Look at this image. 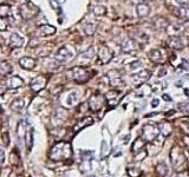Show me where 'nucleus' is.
Masks as SVG:
<instances>
[{"instance_id": "nucleus-23", "label": "nucleus", "mask_w": 189, "mask_h": 177, "mask_svg": "<svg viewBox=\"0 0 189 177\" xmlns=\"http://www.w3.org/2000/svg\"><path fill=\"white\" fill-rule=\"evenodd\" d=\"M12 72V66L9 62H0V76H9Z\"/></svg>"}, {"instance_id": "nucleus-35", "label": "nucleus", "mask_w": 189, "mask_h": 177, "mask_svg": "<svg viewBox=\"0 0 189 177\" xmlns=\"http://www.w3.org/2000/svg\"><path fill=\"white\" fill-rule=\"evenodd\" d=\"M5 163V150L2 146H0V167L4 165Z\"/></svg>"}, {"instance_id": "nucleus-28", "label": "nucleus", "mask_w": 189, "mask_h": 177, "mask_svg": "<svg viewBox=\"0 0 189 177\" xmlns=\"http://www.w3.org/2000/svg\"><path fill=\"white\" fill-rule=\"evenodd\" d=\"M9 159H11V164L13 167H18L20 164V155H19V152L16 149L9 154Z\"/></svg>"}, {"instance_id": "nucleus-10", "label": "nucleus", "mask_w": 189, "mask_h": 177, "mask_svg": "<svg viewBox=\"0 0 189 177\" xmlns=\"http://www.w3.org/2000/svg\"><path fill=\"white\" fill-rule=\"evenodd\" d=\"M46 83H47V78L46 77H44V76H38V77H36V78H33V79L31 80L30 88H31V90L33 92H39V91H42L43 88H45Z\"/></svg>"}, {"instance_id": "nucleus-27", "label": "nucleus", "mask_w": 189, "mask_h": 177, "mask_svg": "<svg viewBox=\"0 0 189 177\" xmlns=\"http://www.w3.org/2000/svg\"><path fill=\"white\" fill-rule=\"evenodd\" d=\"M136 12L138 14V17H145L149 14V6L145 5V4H138L136 6Z\"/></svg>"}, {"instance_id": "nucleus-22", "label": "nucleus", "mask_w": 189, "mask_h": 177, "mask_svg": "<svg viewBox=\"0 0 189 177\" xmlns=\"http://www.w3.org/2000/svg\"><path fill=\"white\" fill-rule=\"evenodd\" d=\"M38 33L40 35H50V34H54L56 33V28L51 25H43V26L39 27L38 30Z\"/></svg>"}, {"instance_id": "nucleus-36", "label": "nucleus", "mask_w": 189, "mask_h": 177, "mask_svg": "<svg viewBox=\"0 0 189 177\" xmlns=\"http://www.w3.org/2000/svg\"><path fill=\"white\" fill-rule=\"evenodd\" d=\"M6 28H7V23L2 18H0V30L1 31H5Z\"/></svg>"}, {"instance_id": "nucleus-26", "label": "nucleus", "mask_w": 189, "mask_h": 177, "mask_svg": "<svg viewBox=\"0 0 189 177\" xmlns=\"http://www.w3.org/2000/svg\"><path fill=\"white\" fill-rule=\"evenodd\" d=\"M176 14H177V17L181 18V19H183V20H188L189 21V7H186L184 5H182L181 7L177 9Z\"/></svg>"}, {"instance_id": "nucleus-2", "label": "nucleus", "mask_w": 189, "mask_h": 177, "mask_svg": "<svg viewBox=\"0 0 189 177\" xmlns=\"http://www.w3.org/2000/svg\"><path fill=\"white\" fill-rule=\"evenodd\" d=\"M79 102V92L77 90H69L67 92L62 93L59 96V103L60 106L65 109H70L78 104Z\"/></svg>"}, {"instance_id": "nucleus-30", "label": "nucleus", "mask_w": 189, "mask_h": 177, "mask_svg": "<svg viewBox=\"0 0 189 177\" xmlns=\"http://www.w3.org/2000/svg\"><path fill=\"white\" fill-rule=\"evenodd\" d=\"M156 172L160 177H164L168 174V168L164 163H160L157 167H156Z\"/></svg>"}, {"instance_id": "nucleus-5", "label": "nucleus", "mask_w": 189, "mask_h": 177, "mask_svg": "<svg viewBox=\"0 0 189 177\" xmlns=\"http://www.w3.org/2000/svg\"><path fill=\"white\" fill-rule=\"evenodd\" d=\"M170 158H171L173 165L176 169H179V171H180V169L182 168V167H184V164H186V156H184V154H183L180 149L174 148L170 152Z\"/></svg>"}, {"instance_id": "nucleus-15", "label": "nucleus", "mask_w": 189, "mask_h": 177, "mask_svg": "<svg viewBox=\"0 0 189 177\" xmlns=\"http://www.w3.org/2000/svg\"><path fill=\"white\" fill-rule=\"evenodd\" d=\"M92 123H93V119H92L91 117H85V118H83L82 121H79V122L76 123V125L73 126V132L75 133L79 132L82 129L89 126V125H91Z\"/></svg>"}, {"instance_id": "nucleus-41", "label": "nucleus", "mask_w": 189, "mask_h": 177, "mask_svg": "<svg viewBox=\"0 0 189 177\" xmlns=\"http://www.w3.org/2000/svg\"><path fill=\"white\" fill-rule=\"evenodd\" d=\"M158 103H160V102H158V99H154V100H153V104H151V105H153L154 107H156V106L158 105Z\"/></svg>"}, {"instance_id": "nucleus-6", "label": "nucleus", "mask_w": 189, "mask_h": 177, "mask_svg": "<svg viewBox=\"0 0 189 177\" xmlns=\"http://www.w3.org/2000/svg\"><path fill=\"white\" fill-rule=\"evenodd\" d=\"M37 13H38V9L31 1H26L25 4H23L20 6V16L24 18L25 20L33 18Z\"/></svg>"}, {"instance_id": "nucleus-17", "label": "nucleus", "mask_w": 189, "mask_h": 177, "mask_svg": "<svg viewBox=\"0 0 189 177\" xmlns=\"http://www.w3.org/2000/svg\"><path fill=\"white\" fill-rule=\"evenodd\" d=\"M19 65L25 70H32L36 65V60L31 57H23L21 59H19Z\"/></svg>"}, {"instance_id": "nucleus-4", "label": "nucleus", "mask_w": 189, "mask_h": 177, "mask_svg": "<svg viewBox=\"0 0 189 177\" xmlns=\"http://www.w3.org/2000/svg\"><path fill=\"white\" fill-rule=\"evenodd\" d=\"M76 56V50L72 47V46H69V45H65L63 47H60L57 53H56V60L59 63H66L70 62L75 58Z\"/></svg>"}, {"instance_id": "nucleus-25", "label": "nucleus", "mask_w": 189, "mask_h": 177, "mask_svg": "<svg viewBox=\"0 0 189 177\" xmlns=\"http://www.w3.org/2000/svg\"><path fill=\"white\" fill-rule=\"evenodd\" d=\"M25 144H26L27 152H30L32 150V146H33V133H32V130H28L25 133Z\"/></svg>"}, {"instance_id": "nucleus-8", "label": "nucleus", "mask_w": 189, "mask_h": 177, "mask_svg": "<svg viewBox=\"0 0 189 177\" xmlns=\"http://www.w3.org/2000/svg\"><path fill=\"white\" fill-rule=\"evenodd\" d=\"M158 132H160V129L155 125H145L143 128V133H142V138L145 139V142H154L157 136H158Z\"/></svg>"}, {"instance_id": "nucleus-18", "label": "nucleus", "mask_w": 189, "mask_h": 177, "mask_svg": "<svg viewBox=\"0 0 189 177\" xmlns=\"http://www.w3.org/2000/svg\"><path fill=\"white\" fill-rule=\"evenodd\" d=\"M24 44V39L17 33H12L11 38H9V45L12 49H19Z\"/></svg>"}, {"instance_id": "nucleus-45", "label": "nucleus", "mask_w": 189, "mask_h": 177, "mask_svg": "<svg viewBox=\"0 0 189 177\" xmlns=\"http://www.w3.org/2000/svg\"><path fill=\"white\" fill-rule=\"evenodd\" d=\"M184 93H187V96H189V88H186V90H184Z\"/></svg>"}, {"instance_id": "nucleus-42", "label": "nucleus", "mask_w": 189, "mask_h": 177, "mask_svg": "<svg viewBox=\"0 0 189 177\" xmlns=\"http://www.w3.org/2000/svg\"><path fill=\"white\" fill-rule=\"evenodd\" d=\"M133 1L135 2L136 5H138V4H143V2H144V1H145V0H133Z\"/></svg>"}, {"instance_id": "nucleus-33", "label": "nucleus", "mask_w": 189, "mask_h": 177, "mask_svg": "<svg viewBox=\"0 0 189 177\" xmlns=\"http://www.w3.org/2000/svg\"><path fill=\"white\" fill-rule=\"evenodd\" d=\"M95 31H96V28H95V25H92V24H86L84 26V32H85V34L89 35V37L93 35Z\"/></svg>"}, {"instance_id": "nucleus-31", "label": "nucleus", "mask_w": 189, "mask_h": 177, "mask_svg": "<svg viewBox=\"0 0 189 177\" xmlns=\"http://www.w3.org/2000/svg\"><path fill=\"white\" fill-rule=\"evenodd\" d=\"M92 12L96 14V16H104L107 13V9L104 6H100V5H97V6H93L92 7Z\"/></svg>"}, {"instance_id": "nucleus-12", "label": "nucleus", "mask_w": 189, "mask_h": 177, "mask_svg": "<svg viewBox=\"0 0 189 177\" xmlns=\"http://www.w3.org/2000/svg\"><path fill=\"white\" fill-rule=\"evenodd\" d=\"M150 58L154 63H157V64H163L167 59V56H165V51L162 49H155L151 51L150 53Z\"/></svg>"}, {"instance_id": "nucleus-7", "label": "nucleus", "mask_w": 189, "mask_h": 177, "mask_svg": "<svg viewBox=\"0 0 189 177\" xmlns=\"http://www.w3.org/2000/svg\"><path fill=\"white\" fill-rule=\"evenodd\" d=\"M107 103V99L105 97L103 96V95H93V96H91L90 99H89V107L91 109V111H93V112H97L99 111L103 105Z\"/></svg>"}, {"instance_id": "nucleus-34", "label": "nucleus", "mask_w": 189, "mask_h": 177, "mask_svg": "<svg viewBox=\"0 0 189 177\" xmlns=\"http://www.w3.org/2000/svg\"><path fill=\"white\" fill-rule=\"evenodd\" d=\"M1 137H2V142H4V145H5V146H9V132H2Z\"/></svg>"}, {"instance_id": "nucleus-29", "label": "nucleus", "mask_w": 189, "mask_h": 177, "mask_svg": "<svg viewBox=\"0 0 189 177\" xmlns=\"http://www.w3.org/2000/svg\"><path fill=\"white\" fill-rule=\"evenodd\" d=\"M11 16V7L9 5L4 4L0 5V18H7Z\"/></svg>"}, {"instance_id": "nucleus-21", "label": "nucleus", "mask_w": 189, "mask_h": 177, "mask_svg": "<svg viewBox=\"0 0 189 177\" xmlns=\"http://www.w3.org/2000/svg\"><path fill=\"white\" fill-rule=\"evenodd\" d=\"M168 45H169V47L174 49V50H181L183 47V43L179 37H170L168 40Z\"/></svg>"}, {"instance_id": "nucleus-24", "label": "nucleus", "mask_w": 189, "mask_h": 177, "mask_svg": "<svg viewBox=\"0 0 189 177\" xmlns=\"http://www.w3.org/2000/svg\"><path fill=\"white\" fill-rule=\"evenodd\" d=\"M24 106H25V103H24V99H21V98H17L11 103V109L16 112L21 111L24 109Z\"/></svg>"}, {"instance_id": "nucleus-9", "label": "nucleus", "mask_w": 189, "mask_h": 177, "mask_svg": "<svg viewBox=\"0 0 189 177\" xmlns=\"http://www.w3.org/2000/svg\"><path fill=\"white\" fill-rule=\"evenodd\" d=\"M67 114H66V109L60 106L59 109H57L51 116V122L53 125H62L66 121Z\"/></svg>"}, {"instance_id": "nucleus-47", "label": "nucleus", "mask_w": 189, "mask_h": 177, "mask_svg": "<svg viewBox=\"0 0 189 177\" xmlns=\"http://www.w3.org/2000/svg\"><path fill=\"white\" fill-rule=\"evenodd\" d=\"M0 129H1V121H0Z\"/></svg>"}, {"instance_id": "nucleus-40", "label": "nucleus", "mask_w": 189, "mask_h": 177, "mask_svg": "<svg viewBox=\"0 0 189 177\" xmlns=\"http://www.w3.org/2000/svg\"><path fill=\"white\" fill-rule=\"evenodd\" d=\"M164 73H167V70H165V69L163 67L162 70L160 71V73H158V76H160V77H163V74H164Z\"/></svg>"}, {"instance_id": "nucleus-14", "label": "nucleus", "mask_w": 189, "mask_h": 177, "mask_svg": "<svg viewBox=\"0 0 189 177\" xmlns=\"http://www.w3.org/2000/svg\"><path fill=\"white\" fill-rule=\"evenodd\" d=\"M149 77H150V72H148V71H141V72H138V73H136L133 76V80H134V83H135L136 85H141L142 83L144 81H147V80L149 79Z\"/></svg>"}, {"instance_id": "nucleus-44", "label": "nucleus", "mask_w": 189, "mask_h": 177, "mask_svg": "<svg viewBox=\"0 0 189 177\" xmlns=\"http://www.w3.org/2000/svg\"><path fill=\"white\" fill-rule=\"evenodd\" d=\"M9 177H17V174H16L14 171H12V172L9 174Z\"/></svg>"}, {"instance_id": "nucleus-46", "label": "nucleus", "mask_w": 189, "mask_h": 177, "mask_svg": "<svg viewBox=\"0 0 189 177\" xmlns=\"http://www.w3.org/2000/svg\"><path fill=\"white\" fill-rule=\"evenodd\" d=\"M1 112H2V107L0 106V114H1Z\"/></svg>"}, {"instance_id": "nucleus-11", "label": "nucleus", "mask_w": 189, "mask_h": 177, "mask_svg": "<svg viewBox=\"0 0 189 177\" xmlns=\"http://www.w3.org/2000/svg\"><path fill=\"white\" fill-rule=\"evenodd\" d=\"M98 59L100 64H107L112 59V52L108 46L102 45L98 50Z\"/></svg>"}, {"instance_id": "nucleus-43", "label": "nucleus", "mask_w": 189, "mask_h": 177, "mask_svg": "<svg viewBox=\"0 0 189 177\" xmlns=\"http://www.w3.org/2000/svg\"><path fill=\"white\" fill-rule=\"evenodd\" d=\"M163 99H165V100H171V98L169 96H167V95H163Z\"/></svg>"}, {"instance_id": "nucleus-1", "label": "nucleus", "mask_w": 189, "mask_h": 177, "mask_svg": "<svg viewBox=\"0 0 189 177\" xmlns=\"http://www.w3.org/2000/svg\"><path fill=\"white\" fill-rule=\"evenodd\" d=\"M71 156L72 146L69 142H57L49 151V158L54 162L66 161V159L71 158Z\"/></svg>"}, {"instance_id": "nucleus-3", "label": "nucleus", "mask_w": 189, "mask_h": 177, "mask_svg": "<svg viewBox=\"0 0 189 177\" xmlns=\"http://www.w3.org/2000/svg\"><path fill=\"white\" fill-rule=\"evenodd\" d=\"M67 74L70 76V78L73 79L76 83L78 84H83V83H86L88 80L90 79V72L86 67L84 66H76L67 72Z\"/></svg>"}, {"instance_id": "nucleus-16", "label": "nucleus", "mask_w": 189, "mask_h": 177, "mask_svg": "<svg viewBox=\"0 0 189 177\" xmlns=\"http://www.w3.org/2000/svg\"><path fill=\"white\" fill-rule=\"evenodd\" d=\"M137 49V44H136L135 39L131 38H126L125 40L122 43V51L123 52H133Z\"/></svg>"}, {"instance_id": "nucleus-32", "label": "nucleus", "mask_w": 189, "mask_h": 177, "mask_svg": "<svg viewBox=\"0 0 189 177\" xmlns=\"http://www.w3.org/2000/svg\"><path fill=\"white\" fill-rule=\"evenodd\" d=\"M144 145H145V142H143L142 137H140V138H137L136 142L134 143V145H133V151L136 152V151H137V148H138V150H140V149H142V148H143Z\"/></svg>"}, {"instance_id": "nucleus-38", "label": "nucleus", "mask_w": 189, "mask_h": 177, "mask_svg": "<svg viewBox=\"0 0 189 177\" xmlns=\"http://www.w3.org/2000/svg\"><path fill=\"white\" fill-rule=\"evenodd\" d=\"M176 177H189V172L188 171H180L176 175Z\"/></svg>"}, {"instance_id": "nucleus-13", "label": "nucleus", "mask_w": 189, "mask_h": 177, "mask_svg": "<svg viewBox=\"0 0 189 177\" xmlns=\"http://www.w3.org/2000/svg\"><path fill=\"white\" fill-rule=\"evenodd\" d=\"M5 84L7 88H18L24 85V80L19 76H9L5 80Z\"/></svg>"}, {"instance_id": "nucleus-20", "label": "nucleus", "mask_w": 189, "mask_h": 177, "mask_svg": "<svg viewBox=\"0 0 189 177\" xmlns=\"http://www.w3.org/2000/svg\"><path fill=\"white\" fill-rule=\"evenodd\" d=\"M108 77L110 79V84L112 86H118L119 84H122V79H121V74L117 71H110L108 73Z\"/></svg>"}, {"instance_id": "nucleus-48", "label": "nucleus", "mask_w": 189, "mask_h": 177, "mask_svg": "<svg viewBox=\"0 0 189 177\" xmlns=\"http://www.w3.org/2000/svg\"><path fill=\"white\" fill-rule=\"evenodd\" d=\"M91 177H93V176H91Z\"/></svg>"}, {"instance_id": "nucleus-39", "label": "nucleus", "mask_w": 189, "mask_h": 177, "mask_svg": "<svg viewBox=\"0 0 189 177\" xmlns=\"http://www.w3.org/2000/svg\"><path fill=\"white\" fill-rule=\"evenodd\" d=\"M180 5H186V4H189V0H176Z\"/></svg>"}, {"instance_id": "nucleus-37", "label": "nucleus", "mask_w": 189, "mask_h": 177, "mask_svg": "<svg viewBox=\"0 0 189 177\" xmlns=\"http://www.w3.org/2000/svg\"><path fill=\"white\" fill-rule=\"evenodd\" d=\"M6 90H7L6 84H0V96H2V95L6 92Z\"/></svg>"}, {"instance_id": "nucleus-19", "label": "nucleus", "mask_w": 189, "mask_h": 177, "mask_svg": "<svg viewBox=\"0 0 189 177\" xmlns=\"http://www.w3.org/2000/svg\"><path fill=\"white\" fill-rule=\"evenodd\" d=\"M105 99L109 103V105L111 106H116L118 103V99H119V92L118 91H110L108 95L105 96Z\"/></svg>"}]
</instances>
